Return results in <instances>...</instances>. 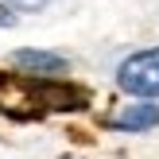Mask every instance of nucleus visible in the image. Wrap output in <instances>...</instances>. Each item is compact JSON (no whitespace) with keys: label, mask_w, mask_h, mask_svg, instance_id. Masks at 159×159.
<instances>
[{"label":"nucleus","mask_w":159,"mask_h":159,"mask_svg":"<svg viewBox=\"0 0 159 159\" xmlns=\"http://www.w3.org/2000/svg\"><path fill=\"white\" fill-rule=\"evenodd\" d=\"M116 85L124 93H132V97H140V101L159 97V47L128 54L120 62V70H116Z\"/></svg>","instance_id":"obj_1"},{"label":"nucleus","mask_w":159,"mask_h":159,"mask_svg":"<svg viewBox=\"0 0 159 159\" xmlns=\"http://www.w3.org/2000/svg\"><path fill=\"white\" fill-rule=\"evenodd\" d=\"M12 66H20L23 74H35V78H54L66 70V58L51 51H16L12 54Z\"/></svg>","instance_id":"obj_3"},{"label":"nucleus","mask_w":159,"mask_h":159,"mask_svg":"<svg viewBox=\"0 0 159 159\" xmlns=\"http://www.w3.org/2000/svg\"><path fill=\"white\" fill-rule=\"evenodd\" d=\"M4 23H12V12H8V8H0V27H4Z\"/></svg>","instance_id":"obj_4"},{"label":"nucleus","mask_w":159,"mask_h":159,"mask_svg":"<svg viewBox=\"0 0 159 159\" xmlns=\"http://www.w3.org/2000/svg\"><path fill=\"white\" fill-rule=\"evenodd\" d=\"M155 124H159V105H152V101H132L120 113L109 116V128H116V132H148Z\"/></svg>","instance_id":"obj_2"}]
</instances>
